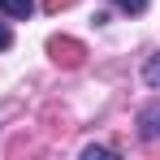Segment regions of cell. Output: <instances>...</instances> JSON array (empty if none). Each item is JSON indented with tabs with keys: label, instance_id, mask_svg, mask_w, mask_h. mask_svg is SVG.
<instances>
[{
	"label": "cell",
	"instance_id": "6da1fadb",
	"mask_svg": "<svg viewBox=\"0 0 160 160\" xmlns=\"http://www.w3.org/2000/svg\"><path fill=\"white\" fill-rule=\"evenodd\" d=\"M48 56H52L56 65H65V69H78L82 61H87V43L69 39V35H52L48 39Z\"/></svg>",
	"mask_w": 160,
	"mask_h": 160
},
{
	"label": "cell",
	"instance_id": "7a4b0ae2",
	"mask_svg": "<svg viewBox=\"0 0 160 160\" xmlns=\"http://www.w3.org/2000/svg\"><path fill=\"white\" fill-rule=\"evenodd\" d=\"M138 134H143L147 143H160V104H147L138 112Z\"/></svg>",
	"mask_w": 160,
	"mask_h": 160
},
{
	"label": "cell",
	"instance_id": "3957f363",
	"mask_svg": "<svg viewBox=\"0 0 160 160\" xmlns=\"http://www.w3.org/2000/svg\"><path fill=\"white\" fill-rule=\"evenodd\" d=\"M30 9H35V0H0V13H9V18H30Z\"/></svg>",
	"mask_w": 160,
	"mask_h": 160
},
{
	"label": "cell",
	"instance_id": "277c9868",
	"mask_svg": "<svg viewBox=\"0 0 160 160\" xmlns=\"http://www.w3.org/2000/svg\"><path fill=\"white\" fill-rule=\"evenodd\" d=\"M104 156H117V147H100V143H87L82 147V160H104Z\"/></svg>",
	"mask_w": 160,
	"mask_h": 160
},
{
	"label": "cell",
	"instance_id": "5b68a950",
	"mask_svg": "<svg viewBox=\"0 0 160 160\" xmlns=\"http://www.w3.org/2000/svg\"><path fill=\"white\" fill-rule=\"evenodd\" d=\"M143 78H147V87H156V91H160V56H152V61L143 65Z\"/></svg>",
	"mask_w": 160,
	"mask_h": 160
},
{
	"label": "cell",
	"instance_id": "8992f818",
	"mask_svg": "<svg viewBox=\"0 0 160 160\" xmlns=\"http://www.w3.org/2000/svg\"><path fill=\"white\" fill-rule=\"evenodd\" d=\"M117 9H126V13H143L147 9V0H112Z\"/></svg>",
	"mask_w": 160,
	"mask_h": 160
},
{
	"label": "cell",
	"instance_id": "52a82bcc",
	"mask_svg": "<svg viewBox=\"0 0 160 160\" xmlns=\"http://www.w3.org/2000/svg\"><path fill=\"white\" fill-rule=\"evenodd\" d=\"M69 4H74V0H43V9H48V13H61V9H69Z\"/></svg>",
	"mask_w": 160,
	"mask_h": 160
},
{
	"label": "cell",
	"instance_id": "ba28073f",
	"mask_svg": "<svg viewBox=\"0 0 160 160\" xmlns=\"http://www.w3.org/2000/svg\"><path fill=\"white\" fill-rule=\"evenodd\" d=\"M9 43H13V35H9V26H0V52H4Z\"/></svg>",
	"mask_w": 160,
	"mask_h": 160
}]
</instances>
